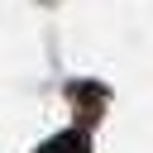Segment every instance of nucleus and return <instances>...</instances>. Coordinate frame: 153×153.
Masks as SVG:
<instances>
[{"instance_id": "nucleus-1", "label": "nucleus", "mask_w": 153, "mask_h": 153, "mask_svg": "<svg viewBox=\"0 0 153 153\" xmlns=\"http://www.w3.org/2000/svg\"><path fill=\"white\" fill-rule=\"evenodd\" d=\"M38 153H86V134H57V139H48Z\"/></svg>"}]
</instances>
